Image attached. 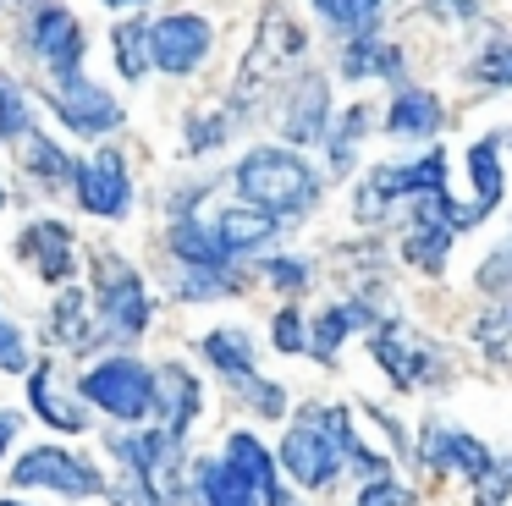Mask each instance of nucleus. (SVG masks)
Instances as JSON below:
<instances>
[{"instance_id": "412c9836", "label": "nucleus", "mask_w": 512, "mask_h": 506, "mask_svg": "<svg viewBox=\"0 0 512 506\" xmlns=\"http://www.w3.org/2000/svg\"><path fill=\"white\" fill-rule=\"evenodd\" d=\"M320 6V17L331 22V28H347V33H358V28H375V17H380V0H314Z\"/></svg>"}, {"instance_id": "5701e85b", "label": "nucleus", "mask_w": 512, "mask_h": 506, "mask_svg": "<svg viewBox=\"0 0 512 506\" xmlns=\"http://www.w3.org/2000/svg\"><path fill=\"white\" fill-rule=\"evenodd\" d=\"M149 33H144V22H122L116 28V61H122V77H144V66H149Z\"/></svg>"}, {"instance_id": "c85d7f7f", "label": "nucleus", "mask_w": 512, "mask_h": 506, "mask_svg": "<svg viewBox=\"0 0 512 506\" xmlns=\"http://www.w3.org/2000/svg\"><path fill=\"white\" fill-rule=\"evenodd\" d=\"M435 440H441V457L446 462H457V468H468V473L485 468V451H479L468 435H441V429H435Z\"/></svg>"}, {"instance_id": "6e6552de", "label": "nucleus", "mask_w": 512, "mask_h": 506, "mask_svg": "<svg viewBox=\"0 0 512 506\" xmlns=\"http://www.w3.org/2000/svg\"><path fill=\"white\" fill-rule=\"evenodd\" d=\"M78 198L89 215H122L133 187H127V171H122V154L116 149H100L89 165L78 171Z\"/></svg>"}, {"instance_id": "aec40b11", "label": "nucleus", "mask_w": 512, "mask_h": 506, "mask_svg": "<svg viewBox=\"0 0 512 506\" xmlns=\"http://www.w3.org/2000/svg\"><path fill=\"white\" fill-rule=\"evenodd\" d=\"M204 352H210L226 374H237V380L254 374V358H248V336H243V330H210V336H204Z\"/></svg>"}, {"instance_id": "7c9ffc66", "label": "nucleus", "mask_w": 512, "mask_h": 506, "mask_svg": "<svg viewBox=\"0 0 512 506\" xmlns=\"http://www.w3.org/2000/svg\"><path fill=\"white\" fill-rule=\"evenodd\" d=\"M23 336H17L12 325H0V369H23Z\"/></svg>"}, {"instance_id": "9d476101", "label": "nucleus", "mask_w": 512, "mask_h": 506, "mask_svg": "<svg viewBox=\"0 0 512 506\" xmlns=\"http://www.w3.org/2000/svg\"><path fill=\"white\" fill-rule=\"evenodd\" d=\"M17 484H50V490H67V495H94V468L72 462L67 451L45 446V451H28L12 473Z\"/></svg>"}, {"instance_id": "c9c22d12", "label": "nucleus", "mask_w": 512, "mask_h": 506, "mask_svg": "<svg viewBox=\"0 0 512 506\" xmlns=\"http://www.w3.org/2000/svg\"><path fill=\"white\" fill-rule=\"evenodd\" d=\"M111 6H144V0H111Z\"/></svg>"}, {"instance_id": "2f4dec72", "label": "nucleus", "mask_w": 512, "mask_h": 506, "mask_svg": "<svg viewBox=\"0 0 512 506\" xmlns=\"http://www.w3.org/2000/svg\"><path fill=\"white\" fill-rule=\"evenodd\" d=\"M270 281H281V286H303L309 275H303V264H298V259H276V264H270Z\"/></svg>"}, {"instance_id": "1a4fd4ad", "label": "nucleus", "mask_w": 512, "mask_h": 506, "mask_svg": "<svg viewBox=\"0 0 512 506\" xmlns=\"http://www.w3.org/2000/svg\"><path fill=\"white\" fill-rule=\"evenodd\" d=\"M34 50L56 66V77H78V66H83V33H78V22H72V11H61V6L39 11V17H34Z\"/></svg>"}, {"instance_id": "cd10ccee", "label": "nucleus", "mask_w": 512, "mask_h": 506, "mask_svg": "<svg viewBox=\"0 0 512 506\" xmlns=\"http://www.w3.org/2000/svg\"><path fill=\"white\" fill-rule=\"evenodd\" d=\"M56 336H61V341H83V336H89V314H83V297H78V292L61 297V308H56Z\"/></svg>"}, {"instance_id": "2eb2a0df", "label": "nucleus", "mask_w": 512, "mask_h": 506, "mask_svg": "<svg viewBox=\"0 0 512 506\" xmlns=\"http://www.w3.org/2000/svg\"><path fill=\"white\" fill-rule=\"evenodd\" d=\"M221 462H232V468L243 473V479L254 484L259 495L276 490V462H270V451L259 446L254 435H232V440H226V457H221Z\"/></svg>"}, {"instance_id": "dca6fc26", "label": "nucleus", "mask_w": 512, "mask_h": 506, "mask_svg": "<svg viewBox=\"0 0 512 506\" xmlns=\"http://www.w3.org/2000/svg\"><path fill=\"white\" fill-rule=\"evenodd\" d=\"M468 165H474V182H479V198L463 209V226H474L479 215H485L490 204L501 198V160H496V138H485V143H474L468 149Z\"/></svg>"}, {"instance_id": "e433bc0d", "label": "nucleus", "mask_w": 512, "mask_h": 506, "mask_svg": "<svg viewBox=\"0 0 512 506\" xmlns=\"http://www.w3.org/2000/svg\"><path fill=\"white\" fill-rule=\"evenodd\" d=\"M0 506H17V501H0Z\"/></svg>"}, {"instance_id": "f03ea898", "label": "nucleus", "mask_w": 512, "mask_h": 506, "mask_svg": "<svg viewBox=\"0 0 512 506\" xmlns=\"http://www.w3.org/2000/svg\"><path fill=\"white\" fill-rule=\"evenodd\" d=\"M342 451H358V440L347 435V418L342 413H309L298 429L287 435V446H281V462H287L292 473H298V484H325L336 473V462H342ZM364 457V451H358ZM369 462V457H364Z\"/></svg>"}, {"instance_id": "b1692460", "label": "nucleus", "mask_w": 512, "mask_h": 506, "mask_svg": "<svg viewBox=\"0 0 512 506\" xmlns=\"http://www.w3.org/2000/svg\"><path fill=\"white\" fill-rule=\"evenodd\" d=\"M28 132H34V121H28L23 88L0 77V138H28Z\"/></svg>"}, {"instance_id": "bb28decb", "label": "nucleus", "mask_w": 512, "mask_h": 506, "mask_svg": "<svg viewBox=\"0 0 512 506\" xmlns=\"http://www.w3.org/2000/svg\"><path fill=\"white\" fill-rule=\"evenodd\" d=\"M34 402H39V413H45L50 424H61V429H83V413L61 407V396L50 391V369H39V374H34Z\"/></svg>"}, {"instance_id": "39448f33", "label": "nucleus", "mask_w": 512, "mask_h": 506, "mask_svg": "<svg viewBox=\"0 0 512 506\" xmlns=\"http://www.w3.org/2000/svg\"><path fill=\"white\" fill-rule=\"evenodd\" d=\"M204 50H210V22L204 17L177 11V17L149 28V61L166 66V72H193V66L204 61Z\"/></svg>"}, {"instance_id": "4c0bfd02", "label": "nucleus", "mask_w": 512, "mask_h": 506, "mask_svg": "<svg viewBox=\"0 0 512 506\" xmlns=\"http://www.w3.org/2000/svg\"><path fill=\"white\" fill-rule=\"evenodd\" d=\"M0 204H6V193H0Z\"/></svg>"}, {"instance_id": "393cba45", "label": "nucleus", "mask_w": 512, "mask_h": 506, "mask_svg": "<svg viewBox=\"0 0 512 506\" xmlns=\"http://www.w3.org/2000/svg\"><path fill=\"white\" fill-rule=\"evenodd\" d=\"M353 325H358V308H331V314H320V325H314V352H320V358H331L336 341H342Z\"/></svg>"}, {"instance_id": "f3484780", "label": "nucleus", "mask_w": 512, "mask_h": 506, "mask_svg": "<svg viewBox=\"0 0 512 506\" xmlns=\"http://www.w3.org/2000/svg\"><path fill=\"white\" fill-rule=\"evenodd\" d=\"M199 484H204V501L210 506H254V484H248L232 462H210V468H199Z\"/></svg>"}, {"instance_id": "f257e3e1", "label": "nucleus", "mask_w": 512, "mask_h": 506, "mask_svg": "<svg viewBox=\"0 0 512 506\" xmlns=\"http://www.w3.org/2000/svg\"><path fill=\"white\" fill-rule=\"evenodd\" d=\"M237 182H243V198L265 215H292V209L314 204V171L287 149H254L243 165H237Z\"/></svg>"}, {"instance_id": "72a5a7b5", "label": "nucleus", "mask_w": 512, "mask_h": 506, "mask_svg": "<svg viewBox=\"0 0 512 506\" xmlns=\"http://www.w3.org/2000/svg\"><path fill=\"white\" fill-rule=\"evenodd\" d=\"M435 6L446 11V17H457V22H468V17H479V6L485 0H435Z\"/></svg>"}, {"instance_id": "20e7f679", "label": "nucleus", "mask_w": 512, "mask_h": 506, "mask_svg": "<svg viewBox=\"0 0 512 506\" xmlns=\"http://www.w3.org/2000/svg\"><path fill=\"white\" fill-rule=\"evenodd\" d=\"M94 292H100V314H94V325H105L111 336H138V330L149 325L144 281H138L127 264H116V259L94 264Z\"/></svg>"}, {"instance_id": "f704fd0d", "label": "nucleus", "mask_w": 512, "mask_h": 506, "mask_svg": "<svg viewBox=\"0 0 512 506\" xmlns=\"http://www.w3.org/2000/svg\"><path fill=\"white\" fill-rule=\"evenodd\" d=\"M12 435H17V418H6V413H0V446H6Z\"/></svg>"}, {"instance_id": "f8f14e48", "label": "nucleus", "mask_w": 512, "mask_h": 506, "mask_svg": "<svg viewBox=\"0 0 512 506\" xmlns=\"http://www.w3.org/2000/svg\"><path fill=\"white\" fill-rule=\"evenodd\" d=\"M17 248H23L28 259H39V270H45L50 281H67V275H72V237H67L61 226H50V220L28 226Z\"/></svg>"}, {"instance_id": "4be33fe9", "label": "nucleus", "mask_w": 512, "mask_h": 506, "mask_svg": "<svg viewBox=\"0 0 512 506\" xmlns=\"http://www.w3.org/2000/svg\"><path fill=\"white\" fill-rule=\"evenodd\" d=\"M23 160L34 165V171L45 176V182H67V176H72L67 154H61L50 138H39V132H28V138H23Z\"/></svg>"}, {"instance_id": "473e14b6", "label": "nucleus", "mask_w": 512, "mask_h": 506, "mask_svg": "<svg viewBox=\"0 0 512 506\" xmlns=\"http://www.w3.org/2000/svg\"><path fill=\"white\" fill-rule=\"evenodd\" d=\"M358 506H402V490H397V484H369Z\"/></svg>"}, {"instance_id": "ddd939ff", "label": "nucleus", "mask_w": 512, "mask_h": 506, "mask_svg": "<svg viewBox=\"0 0 512 506\" xmlns=\"http://www.w3.org/2000/svg\"><path fill=\"white\" fill-rule=\"evenodd\" d=\"M386 127H391V138H430V132L441 127V105H435V94H424V88H402L391 116H386Z\"/></svg>"}, {"instance_id": "423d86ee", "label": "nucleus", "mask_w": 512, "mask_h": 506, "mask_svg": "<svg viewBox=\"0 0 512 506\" xmlns=\"http://www.w3.org/2000/svg\"><path fill=\"white\" fill-rule=\"evenodd\" d=\"M303 50V39H298V28L287 22V11H270L265 17V28H259V44H254V55H248V66H243V83H237V99H254V88L259 83H276V72H281V61H292V55Z\"/></svg>"}, {"instance_id": "a211bd4d", "label": "nucleus", "mask_w": 512, "mask_h": 506, "mask_svg": "<svg viewBox=\"0 0 512 506\" xmlns=\"http://www.w3.org/2000/svg\"><path fill=\"white\" fill-rule=\"evenodd\" d=\"M287 132L298 143H309V138H320V132H325V83H320V77H303L298 105H292V116H287Z\"/></svg>"}, {"instance_id": "7ed1b4c3", "label": "nucleus", "mask_w": 512, "mask_h": 506, "mask_svg": "<svg viewBox=\"0 0 512 506\" xmlns=\"http://www.w3.org/2000/svg\"><path fill=\"white\" fill-rule=\"evenodd\" d=\"M83 396L100 402L105 413H116V418H144L149 407H155V374L133 358H111V363L83 374Z\"/></svg>"}, {"instance_id": "9b49d317", "label": "nucleus", "mask_w": 512, "mask_h": 506, "mask_svg": "<svg viewBox=\"0 0 512 506\" xmlns=\"http://www.w3.org/2000/svg\"><path fill=\"white\" fill-rule=\"evenodd\" d=\"M215 237V248L232 259V253H248V248H259V242H270L276 237V215H265V209H254V204H243V209H226L215 226H204Z\"/></svg>"}, {"instance_id": "a878e982", "label": "nucleus", "mask_w": 512, "mask_h": 506, "mask_svg": "<svg viewBox=\"0 0 512 506\" xmlns=\"http://www.w3.org/2000/svg\"><path fill=\"white\" fill-rule=\"evenodd\" d=\"M474 77L479 83H496V88H512V39L507 44H485V55L474 61Z\"/></svg>"}, {"instance_id": "c756f323", "label": "nucleus", "mask_w": 512, "mask_h": 506, "mask_svg": "<svg viewBox=\"0 0 512 506\" xmlns=\"http://www.w3.org/2000/svg\"><path fill=\"white\" fill-rule=\"evenodd\" d=\"M276 347L281 352H303V325H298V314H276Z\"/></svg>"}, {"instance_id": "6ab92c4d", "label": "nucleus", "mask_w": 512, "mask_h": 506, "mask_svg": "<svg viewBox=\"0 0 512 506\" xmlns=\"http://www.w3.org/2000/svg\"><path fill=\"white\" fill-rule=\"evenodd\" d=\"M342 66H347V77H397L402 50H391V44H380V39H358Z\"/></svg>"}, {"instance_id": "4468645a", "label": "nucleus", "mask_w": 512, "mask_h": 506, "mask_svg": "<svg viewBox=\"0 0 512 506\" xmlns=\"http://www.w3.org/2000/svg\"><path fill=\"white\" fill-rule=\"evenodd\" d=\"M160 396H166V435H177V429L193 418V407H199V385L188 380V369L171 363V369L155 374V402Z\"/></svg>"}, {"instance_id": "0eeeda50", "label": "nucleus", "mask_w": 512, "mask_h": 506, "mask_svg": "<svg viewBox=\"0 0 512 506\" xmlns=\"http://www.w3.org/2000/svg\"><path fill=\"white\" fill-rule=\"evenodd\" d=\"M50 105H56V116L67 121L72 132H105L122 121V110H116V99L105 94V88L83 83V77H56V94H50Z\"/></svg>"}]
</instances>
